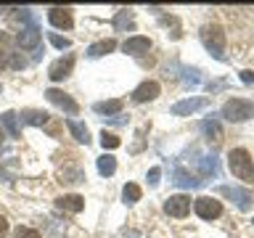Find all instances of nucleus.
Wrapping results in <instances>:
<instances>
[{"label":"nucleus","instance_id":"obj_29","mask_svg":"<svg viewBox=\"0 0 254 238\" xmlns=\"http://www.w3.org/2000/svg\"><path fill=\"white\" fill-rule=\"evenodd\" d=\"M13 238H40V233H37V230H32V228H16Z\"/></svg>","mask_w":254,"mask_h":238},{"label":"nucleus","instance_id":"obj_25","mask_svg":"<svg viewBox=\"0 0 254 238\" xmlns=\"http://www.w3.org/2000/svg\"><path fill=\"white\" fill-rule=\"evenodd\" d=\"M101 146H103V151H114V148L122 146V140H119L114 132H106V130H103V132H101Z\"/></svg>","mask_w":254,"mask_h":238},{"label":"nucleus","instance_id":"obj_14","mask_svg":"<svg viewBox=\"0 0 254 238\" xmlns=\"http://www.w3.org/2000/svg\"><path fill=\"white\" fill-rule=\"evenodd\" d=\"M56 206H59V209H64V212L77 214V212H82V209H85V198H82V196H77V193H69V196L56 198Z\"/></svg>","mask_w":254,"mask_h":238},{"label":"nucleus","instance_id":"obj_32","mask_svg":"<svg viewBox=\"0 0 254 238\" xmlns=\"http://www.w3.org/2000/svg\"><path fill=\"white\" fill-rule=\"evenodd\" d=\"M11 66H13V69H24V66H27V61H24L21 56H13V59H11Z\"/></svg>","mask_w":254,"mask_h":238},{"label":"nucleus","instance_id":"obj_5","mask_svg":"<svg viewBox=\"0 0 254 238\" xmlns=\"http://www.w3.org/2000/svg\"><path fill=\"white\" fill-rule=\"evenodd\" d=\"M193 209H196V214L201 220H217L222 214V204L217 201V198H212V196H201V198L193 201Z\"/></svg>","mask_w":254,"mask_h":238},{"label":"nucleus","instance_id":"obj_15","mask_svg":"<svg viewBox=\"0 0 254 238\" xmlns=\"http://www.w3.org/2000/svg\"><path fill=\"white\" fill-rule=\"evenodd\" d=\"M59 182H66V185H74V182H85L82 167H79V164L61 167V170H59Z\"/></svg>","mask_w":254,"mask_h":238},{"label":"nucleus","instance_id":"obj_7","mask_svg":"<svg viewBox=\"0 0 254 238\" xmlns=\"http://www.w3.org/2000/svg\"><path fill=\"white\" fill-rule=\"evenodd\" d=\"M164 212L170 214V217H186V214L190 212V196H186V193L170 196L164 201Z\"/></svg>","mask_w":254,"mask_h":238},{"label":"nucleus","instance_id":"obj_2","mask_svg":"<svg viewBox=\"0 0 254 238\" xmlns=\"http://www.w3.org/2000/svg\"><path fill=\"white\" fill-rule=\"evenodd\" d=\"M220 114L225 117L228 122H246V119L254 117V101H249V98H228Z\"/></svg>","mask_w":254,"mask_h":238},{"label":"nucleus","instance_id":"obj_34","mask_svg":"<svg viewBox=\"0 0 254 238\" xmlns=\"http://www.w3.org/2000/svg\"><path fill=\"white\" fill-rule=\"evenodd\" d=\"M8 56H11V53H5L3 48H0V69H5V66H8Z\"/></svg>","mask_w":254,"mask_h":238},{"label":"nucleus","instance_id":"obj_10","mask_svg":"<svg viewBox=\"0 0 254 238\" xmlns=\"http://www.w3.org/2000/svg\"><path fill=\"white\" fill-rule=\"evenodd\" d=\"M159 90H162V87H159V82H154V79H146L143 85H138V87L132 90V101H135V103L154 101L156 95H159Z\"/></svg>","mask_w":254,"mask_h":238},{"label":"nucleus","instance_id":"obj_20","mask_svg":"<svg viewBox=\"0 0 254 238\" xmlns=\"http://www.w3.org/2000/svg\"><path fill=\"white\" fill-rule=\"evenodd\" d=\"M66 127H69V132L74 135V140H77V143H85V146L90 143V132H87V127H85L82 122H77V119H69Z\"/></svg>","mask_w":254,"mask_h":238},{"label":"nucleus","instance_id":"obj_8","mask_svg":"<svg viewBox=\"0 0 254 238\" xmlns=\"http://www.w3.org/2000/svg\"><path fill=\"white\" fill-rule=\"evenodd\" d=\"M45 98L51 101V103H56L59 109H64L66 114H77V111H79V103L71 98V95H66L64 90H56V87H51V90H45Z\"/></svg>","mask_w":254,"mask_h":238},{"label":"nucleus","instance_id":"obj_31","mask_svg":"<svg viewBox=\"0 0 254 238\" xmlns=\"http://www.w3.org/2000/svg\"><path fill=\"white\" fill-rule=\"evenodd\" d=\"M238 77H241V82H244V85H254V71L246 69V71H241Z\"/></svg>","mask_w":254,"mask_h":238},{"label":"nucleus","instance_id":"obj_26","mask_svg":"<svg viewBox=\"0 0 254 238\" xmlns=\"http://www.w3.org/2000/svg\"><path fill=\"white\" fill-rule=\"evenodd\" d=\"M198 167H201V172L204 175H217V159H209V156H201L198 159Z\"/></svg>","mask_w":254,"mask_h":238},{"label":"nucleus","instance_id":"obj_30","mask_svg":"<svg viewBox=\"0 0 254 238\" xmlns=\"http://www.w3.org/2000/svg\"><path fill=\"white\" fill-rule=\"evenodd\" d=\"M159 175H162V170H159V167H151V172H148V185L151 188L159 185Z\"/></svg>","mask_w":254,"mask_h":238},{"label":"nucleus","instance_id":"obj_21","mask_svg":"<svg viewBox=\"0 0 254 238\" xmlns=\"http://www.w3.org/2000/svg\"><path fill=\"white\" fill-rule=\"evenodd\" d=\"M114 48H117L114 40H98V43H93L90 48H87V56H90V59H98V56H106V53H111Z\"/></svg>","mask_w":254,"mask_h":238},{"label":"nucleus","instance_id":"obj_27","mask_svg":"<svg viewBox=\"0 0 254 238\" xmlns=\"http://www.w3.org/2000/svg\"><path fill=\"white\" fill-rule=\"evenodd\" d=\"M132 24V13L130 11H117V16H114V27L117 29H125V27H130Z\"/></svg>","mask_w":254,"mask_h":238},{"label":"nucleus","instance_id":"obj_1","mask_svg":"<svg viewBox=\"0 0 254 238\" xmlns=\"http://www.w3.org/2000/svg\"><path fill=\"white\" fill-rule=\"evenodd\" d=\"M228 167L238 180L249 182V185L254 182V162H252V156H249L246 148H233L230 151L228 154Z\"/></svg>","mask_w":254,"mask_h":238},{"label":"nucleus","instance_id":"obj_9","mask_svg":"<svg viewBox=\"0 0 254 238\" xmlns=\"http://www.w3.org/2000/svg\"><path fill=\"white\" fill-rule=\"evenodd\" d=\"M16 43H19V48H24V51H35V48L40 45V29L35 27V24L24 27L19 35H16Z\"/></svg>","mask_w":254,"mask_h":238},{"label":"nucleus","instance_id":"obj_17","mask_svg":"<svg viewBox=\"0 0 254 238\" xmlns=\"http://www.w3.org/2000/svg\"><path fill=\"white\" fill-rule=\"evenodd\" d=\"M0 127L11 135V138H19L21 135V127H19V114L16 111H3L0 114Z\"/></svg>","mask_w":254,"mask_h":238},{"label":"nucleus","instance_id":"obj_28","mask_svg":"<svg viewBox=\"0 0 254 238\" xmlns=\"http://www.w3.org/2000/svg\"><path fill=\"white\" fill-rule=\"evenodd\" d=\"M51 43L59 48V51H64V48H71V40L69 37H61V35H56V32H51Z\"/></svg>","mask_w":254,"mask_h":238},{"label":"nucleus","instance_id":"obj_35","mask_svg":"<svg viewBox=\"0 0 254 238\" xmlns=\"http://www.w3.org/2000/svg\"><path fill=\"white\" fill-rule=\"evenodd\" d=\"M3 138H5V130L0 127V146H3Z\"/></svg>","mask_w":254,"mask_h":238},{"label":"nucleus","instance_id":"obj_6","mask_svg":"<svg viewBox=\"0 0 254 238\" xmlns=\"http://www.w3.org/2000/svg\"><path fill=\"white\" fill-rule=\"evenodd\" d=\"M71 69H74V56L66 53V56H61L59 61L51 63V69H48V77H51L53 82H61V79H66V77L71 74Z\"/></svg>","mask_w":254,"mask_h":238},{"label":"nucleus","instance_id":"obj_19","mask_svg":"<svg viewBox=\"0 0 254 238\" xmlns=\"http://www.w3.org/2000/svg\"><path fill=\"white\" fill-rule=\"evenodd\" d=\"M175 185H180V188H201L204 180L193 178V175H188L183 167H178V170H175Z\"/></svg>","mask_w":254,"mask_h":238},{"label":"nucleus","instance_id":"obj_18","mask_svg":"<svg viewBox=\"0 0 254 238\" xmlns=\"http://www.w3.org/2000/svg\"><path fill=\"white\" fill-rule=\"evenodd\" d=\"M201 132H204V138L212 143V146H220L222 143V127L214 122V119H204L201 122Z\"/></svg>","mask_w":254,"mask_h":238},{"label":"nucleus","instance_id":"obj_16","mask_svg":"<svg viewBox=\"0 0 254 238\" xmlns=\"http://www.w3.org/2000/svg\"><path fill=\"white\" fill-rule=\"evenodd\" d=\"M19 117H21L24 124H32V127H43V124H48V119H51L48 111H40V109H24Z\"/></svg>","mask_w":254,"mask_h":238},{"label":"nucleus","instance_id":"obj_3","mask_svg":"<svg viewBox=\"0 0 254 238\" xmlns=\"http://www.w3.org/2000/svg\"><path fill=\"white\" fill-rule=\"evenodd\" d=\"M201 43L217 61H225V32L220 27H214V24L204 27L201 29Z\"/></svg>","mask_w":254,"mask_h":238},{"label":"nucleus","instance_id":"obj_23","mask_svg":"<svg viewBox=\"0 0 254 238\" xmlns=\"http://www.w3.org/2000/svg\"><path fill=\"white\" fill-rule=\"evenodd\" d=\"M140 196H143V190H140V185H135V182H127V185L122 188V198H125V204H135V201H140Z\"/></svg>","mask_w":254,"mask_h":238},{"label":"nucleus","instance_id":"obj_33","mask_svg":"<svg viewBox=\"0 0 254 238\" xmlns=\"http://www.w3.org/2000/svg\"><path fill=\"white\" fill-rule=\"evenodd\" d=\"M5 236H8V220L0 214V238H5Z\"/></svg>","mask_w":254,"mask_h":238},{"label":"nucleus","instance_id":"obj_22","mask_svg":"<svg viewBox=\"0 0 254 238\" xmlns=\"http://www.w3.org/2000/svg\"><path fill=\"white\" fill-rule=\"evenodd\" d=\"M95 114H119L122 111V98H111V101H98L95 103Z\"/></svg>","mask_w":254,"mask_h":238},{"label":"nucleus","instance_id":"obj_11","mask_svg":"<svg viewBox=\"0 0 254 238\" xmlns=\"http://www.w3.org/2000/svg\"><path fill=\"white\" fill-rule=\"evenodd\" d=\"M48 21H51L56 29H71L74 27V19H71L69 8H51V11H48Z\"/></svg>","mask_w":254,"mask_h":238},{"label":"nucleus","instance_id":"obj_13","mask_svg":"<svg viewBox=\"0 0 254 238\" xmlns=\"http://www.w3.org/2000/svg\"><path fill=\"white\" fill-rule=\"evenodd\" d=\"M122 51H125V53H132V56L148 53V51H151V40H148V37H140V35L127 37L125 43H122Z\"/></svg>","mask_w":254,"mask_h":238},{"label":"nucleus","instance_id":"obj_4","mask_svg":"<svg viewBox=\"0 0 254 238\" xmlns=\"http://www.w3.org/2000/svg\"><path fill=\"white\" fill-rule=\"evenodd\" d=\"M217 193H220V196H225V198H230V201H233L241 212H249V209H252V204H254V193H252L249 188L220 185V188H217Z\"/></svg>","mask_w":254,"mask_h":238},{"label":"nucleus","instance_id":"obj_12","mask_svg":"<svg viewBox=\"0 0 254 238\" xmlns=\"http://www.w3.org/2000/svg\"><path fill=\"white\" fill-rule=\"evenodd\" d=\"M206 98H186V101H178L175 106L170 109L175 117H186V114H193V111H198V109H204L206 106Z\"/></svg>","mask_w":254,"mask_h":238},{"label":"nucleus","instance_id":"obj_24","mask_svg":"<svg viewBox=\"0 0 254 238\" xmlns=\"http://www.w3.org/2000/svg\"><path fill=\"white\" fill-rule=\"evenodd\" d=\"M114 170H117V159L111 156V154H103V156H98V172L101 175H114Z\"/></svg>","mask_w":254,"mask_h":238}]
</instances>
